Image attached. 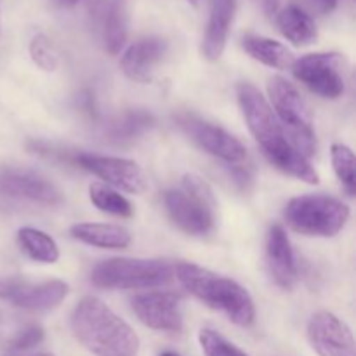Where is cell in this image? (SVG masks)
Instances as JSON below:
<instances>
[{"mask_svg":"<svg viewBox=\"0 0 356 356\" xmlns=\"http://www.w3.org/2000/svg\"><path fill=\"white\" fill-rule=\"evenodd\" d=\"M17 243L30 259L42 264H54L59 261V247L56 240L45 232L24 226L17 232Z\"/></svg>","mask_w":356,"mask_h":356,"instance_id":"obj_22","label":"cell"},{"mask_svg":"<svg viewBox=\"0 0 356 356\" xmlns=\"http://www.w3.org/2000/svg\"><path fill=\"white\" fill-rule=\"evenodd\" d=\"M174 278V266L163 259L111 257L90 271L94 287L115 291H148L162 287Z\"/></svg>","mask_w":356,"mask_h":356,"instance_id":"obj_5","label":"cell"},{"mask_svg":"<svg viewBox=\"0 0 356 356\" xmlns=\"http://www.w3.org/2000/svg\"><path fill=\"white\" fill-rule=\"evenodd\" d=\"M183 299L176 292L149 291L131 299L132 312L143 325L159 332L177 334L183 330Z\"/></svg>","mask_w":356,"mask_h":356,"instance_id":"obj_12","label":"cell"},{"mask_svg":"<svg viewBox=\"0 0 356 356\" xmlns=\"http://www.w3.org/2000/svg\"><path fill=\"white\" fill-rule=\"evenodd\" d=\"M228 172H229V176L233 177V181H235V183L238 184V188H242V190H247V188L250 186V183L254 181L252 170H250L245 163H235V165H228Z\"/></svg>","mask_w":356,"mask_h":356,"instance_id":"obj_29","label":"cell"},{"mask_svg":"<svg viewBox=\"0 0 356 356\" xmlns=\"http://www.w3.org/2000/svg\"><path fill=\"white\" fill-rule=\"evenodd\" d=\"M198 341H200V346L205 356H247L238 346L229 343L228 339H225L216 330L204 329L198 336Z\"/></svg>","mask_w":356,"mask_h":356,"instance_id":"obj_27","label":"cell"},{"mask_svg":"<svg viewBox=\"0 0 356 356\" xmlns=\"http://www.w3.org/2000/svg\"><path fill=\"white\" fill-rule=\"evenodd\" d=\"M308 339L318 356H356L355 337L344 320L318 312L308 323Z\"/></svg>","mask_w":356,"mask_h":356,"instance_id":"obj_13","label":"cell"},{"mask_svg":"<svg viewBox=\"0 0 356 356\" xmlns=\"http://www.w3.org/2000/svg\"><path fill=\"white\" fill-rule=\"evenodd\" d=\"M167 42L162 37H145L129 45L120 58V68L134 82H152L153 72L167 54Z\"/></svg>","mask_w":356,"mask_h":356,"instance_id":"obj_15","label":"cell"},{"mask_svg":"<svg viewBox=\"0 0 356 356\" xmlns=\"http://www.w3.org/2000/svg\"><path fill=\"white\" fill-rule=\"evenodd\" d=\"M28 51H30L31 61H33L35 66L40 68L42 72L51 73L59 68L58 51H56L54 44H52L51 38L45 33L33 35L30 40V45H28Z\"/></svg>","mask_w":356,"mask_h":356,"instance_id":"obj_26","label":"cell"},{"mask_svg":"<svg viewBox=\"0 0 356 356\" xmlns=\"http://www.w3.org/2000/svg\"><path fill=\"white\" fill-rule=\"evenodd\" d=\"M330 159H332L334 172H336V176L339 177L341 184L346 188L348 193L355 195L356 159H355L353 149L346 145H341V143H334L332 148H330Z\"/></svg>","mask_w":356,"mask_h":356,"instance_id":"obj_25","label":"cell"},{"mask_svg":"<svg viewBox=\"0 0 356 356\" xmlns=\"http://www.w3.org/2000/svg\"><path fill=\"white\" fill-rule=\"evenodd\" d=\"M72 162L89 170L94 176L104 181V184L111 186L113 190L125 191V193L141 195L148 188L145 172L141 167L129 159L120 156H104L92 155V153H75Z\"/></svg>","mask_w":356,"mask_h":356,"instance_id":"obj_10","label":"cell"},{"mask_svg":"<svg viewBox=\"0 0 356 356\" xmlns=\"http://www.w3.org/2000/svg\"><path fill=\"white\" fill-rule=\"evenodd\" d=\"M104 47L110 54H118L129 37V6L127 0H110L103 24Z\"/></svg>","mask_w":356,"mask_h":356,"instance_id":"obj_21","label":"cell"},{"mask_svg":"<svg viewBox=\"0 0 356 356\" xmlns=\"http://www.w3.org/2000/svg\"><path fill=\"white\" fill-rule=\"evenodd\" d=\"M177 125L190 136L195 145L200 146L205 153L222 160L226 165L243 163L247 160V149L240 139L229 134L219 125L211 124L193 113H183L177 117Z\"/></svg>","mask_w":356,"mask_h":356,"instance_id":"obj_9","label":"cell"},{"mask_svg":"<svg viewBox=\"0 0 356 356\" xmlns=\"http://www.w3.org/2000/svg\"><path fill=\"white\" fill-rule=\"evenodd\" d=\"M266 266L275 284L292 289L298 280V264L287 232L282 225H273L266 236Z\"/></svg>","mask_w":356,"mask_h":356,"instance_id":"obj_16","label":"cell"},{"mask_svg":"<svg viewBox=\"0 0 356 356\" xmlns=\"http://www.w3.org/2000/svg\"><path fill=\"white\" fill-rule=\"evenodd\" d=\"M68 284L49 280L31 284L23 278H0V299L28 312H47L56 308L68 296Z\"/></svg>","mask_w":356,"mask_h":356,"instance_id":"obj_11","label":"cell"},{"mask_svg":"<svg viewBox=\"0 0 356 356\" xmlns=\"http://www.w3.org/2000/svg\"><path fill=\"white\" fill-rule=\"evenodd\" d=\"M292 73L313 94L339 99L346 92V59L339 52H313L296 59Z\"/></svg>","mask_w":356,"mask_h":356,"instance_id":"obj_8","label":"cell"},{"mask_svg":"<svg viewBox=\"0 0 356 356\" xmlns=\"http://www.w3.org/2000/svg\"><path fill=\"white\" fill-rule=\"evenodd\" d=\"M337 6H339V0H318V7L323 14H330L337 9Z\"/></svg>","mask_w":356,"mask_h":356,"instance_id":"obj_30","label":"cell"},{"mask_svg":"<svg viewBox=\"0 0 356 356\" xmlns=\"http://www.w3.org/2000/svg\"><path fill=\"white\" fill-rule=\"evenodd\" d=\"M242 47L250 58L270 66V68L289 70L296 61L294 54L287 45L270 37H263V35H245L242 38Z\"/></svg>","mask_w":356,"mask_h":356,"instance_id":"obj_20","label":"cell"},{"mask_svg":"<svg viewBox=\"0 0 356 356\" xmlns=\"http://www.w3.org/2000/svg\"><path fill=\"white\" fill-rule=\"evenodd\" d=\"M160 356H179V355H177L176 351H163V353Z\"/></svg>","mask_w":356,"mask_h":356,"instance_id":"obj_33","label":"cell"},{"mask_svg":"<svg viewBox=\"0 0 356 356\" xmlns=\"http://www.w3.org/2000/svg\"><path fill=\"white\" fill-rule=\"evenodd\" d=\"M235 13L236 0H212L211 14L202 42V54L209 61H218L225 52Z\"/></svg>","mask_w":356,"mask_h":356,"instance_id":"obj_17","label":"cell"},{"mask_svg":"<svg viewBox=\"0 0 356 356\" xmlns=\"http://www.w3.org/2000/svg\"><path fill=\"white\" fill-rule=\"evenodd\" d=\"M45 332L40 325H30L26 329L21 330L16 336V339L10 344V350L13 351H26L35 348L37 344H40L44 341Z\"/></svg>","mask_w":356,"mask_h":356,"instance_id":"obj_28","label":"cell"},{"mask_svg":"<svg viewBox=\"0 0 356 356\" xmlns=\"http://www.w3.org/2000/svg\"><path fill=\"white\" fill-rule=\"evenodd\" d=\"M174 277L198 301L216 312L225 313L235 325L249 327L256 320V306L252 298L238 282L193 263L176 264Z\"/></svg>","mask_w":356,"mask_h":356,"instance_id":"obj_3","label":"cell"},{"mask_svg":"<svg viewBox=\"0 0 356 356\" xmlns=\"http://www.w3.org/2000/svg\"><path fill=\"white\" fill-rule=\"evenodd\" d=\"M155 127V117L146 110H129L111 122L106 136L113 143H129Z\"/></svg>","mask_w":356,"mask_h":356,"instance_id":"obj_23","label":"cell"},{"mask_svg":"<svg viewBox=\"0 0 356 356\" xmlns=\"http://www.w3.org/2000/svg\"><path fill=\"white\" fill-rule=\"evenodd\" d=\"M35 356H54L52 353H40V355H35Z\"/></svg>","mask_w":356,"mask_h":356,"instance_id":"obj_35","label":"cell"},{"mask_svg":"<svg viewBox=\"0 0 356 356\" xmlns=\"http://www.w3.org/2000/svg\"><path fill=\"white\" fill-rule=\"evenodd\" d=\"M202 2H204V0H188V3H190V6H193V7H200Z\"/></svg>","mask_w":356,"mask_h":356,"instance_id":"obj_32","label":"cell"},{"mask_svg":"<svg viewBox=\"0 0 356 356\" xmlns=\"http://www.w3.org/2000/svg\"><path fill=\"white\" fill-rule=\"evenodd\" d=\"M0 193L6 197L44 205H56L63 200L61 190L47 177L40 176L33 170H2L0 172Z\"/></svg>","mask_w":356,"mask_h":356,"instance_id":"obj_14","label":"cell"},{"mask_svg":"<svg viewBox=\"0 0 356 356\" xmlns=\"http://www.w3.org/2000/svg\"><path fill=\"white\" fill-rule=\"evenodd\" d=\"M277 26L280 33L296 47H306L316 42L318 28L315 19L299 6H287L277 13Z\"/></svg>","mask_w":356,"mask_h":356,"instance_id":"obj_19","label":"cell"},{"mask_svg":"<svg viewBox=\"0 0 356 356\" xmlns=\"http://www.w3.org/2000/svg\"><path fill=\"white\" fill-rule=\"evenodd\" d=\"M0 31H2V6H0Z\"/></svg>","mask_w":356,"mask_h":356,"instance_id":"obj_34","label":"cell"},{"mask_svg":"<svg viewBox=\"0 0 356 356\" xmlns=\"http://www.w3.org/2000/svg\"><path fill=\"white\" fill-rule=\"evenodd\" d=\"M79 2H80V0H58L59 6L66 7V9H72V7H75Z\"/></svg>","mask_w":356,"mask_h":356,"instance_id":"obj_31","label":"cell"},{"mask_svg":"<svg viewBox=\"0 0 356 356\" xmlns=\"http://www.w3.org/2000/svg\"><path fill=\"white\" fill-rule=\"evenodd\" d=\"M268 96L271 110L284 127L289 141L306 159L316 153V138L313 129L312 113L305 97L299 94L294 83L284 76H273L268 82Z\"/></svg>","mask_w":356,"mask_h":356,"instance_id":"obj_7","label":"cell"},{"mask_svg":"<svg viewBox=\"0 0 356 356\" xmlns=\"http://www.w3.org/2000/svg\"><path fill=\"white\" fill-rule=\"evenodd\" d=\"M236 96L247 127L259 148L263 149V155L266 156L268 162L287 176L308 184H318V172L313 169L309 160L302 156L289 141L277 115L259 89L252 83L242 82L236 87Z\"/></svg>","mask_w":356,"mask_h":356,"instance_id":"obj_1","label":"cell"},{"mask_svg":"<svg viewBox=\"0 0 356 356\" xmlns=\"http://www.w3.org/2000/svg\"><path fill=\"white\" fill-rule=\"evenodd\" d=\"M89 198L94 207L106 214L118 216V218H131L134 214V207L131 202L111 186L104 183H92L89 186Z\"/></svg>","mask_w":356,"mask_h":356,"instance_id":"obj_24","label":"cell"},{"mask_svg":"<svg viewBox=\"0 0 356 356\" xmlns=\"http://www.w3.org/2000/svg\"><path fill=\"white\" fill-rule=\"evenodd\" d=\"M163 204L169 218L181 232L204 236L214 229L216 200L211 186L202 177L186 174L181 188L165 191Z\"/></svg>","mask_w":356,"mask_h":356,"instance_id":"obj_4","label":"cell"},{"mask_svg":"<svg viewBox=\"0 0 356 356\" xmlns=\"http://www.w3.org/2000/svg\"><path fill=\"white\" fill-rule=\"evenodd\" d=\"M350 207L329 195H301L285 205L284 219L291 229L305 236L330 238L346 226Z\"/></svg>","mask_w":356,"mask_h":356,"instance_id":"obj_6","label":"cell"},{"mask_svg":"<svg viewBox=\"0 0 356 356\" xmlns=\"http://www.w3.org/2000/svg\"><path fill=\"white\" fill-rule=\"evenodd\" d=\"M75 240L99 249H127L132 242L131 232L110 222H76L70 228Z\"/></svg>","mask_w":356,"mask_h":356,"instance_id":"obj_18","label":"cell"},{"mask_svg":"<svg viewBox=\"0 0 356 356\" xmlns=\"http://www.w3.org/2000/svg\"><path fill=\"white\" fill-rule=\"evenodd\" d=\"M72 330L76 341L96 356H136L139 351L134 329L94 296H86L75 306Z\"/></svg>","mask_w":356,"mask_h":356,"instance_id":"obj_2","label":"cell"}]
</instances>
